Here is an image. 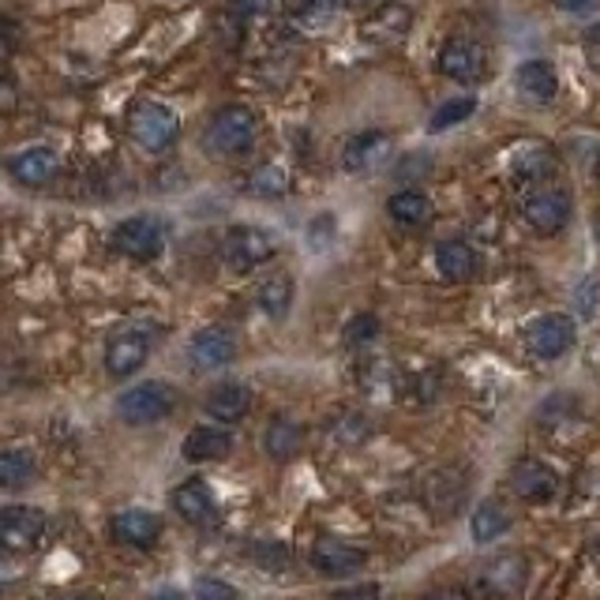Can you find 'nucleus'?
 Returning <instances> with one entry per match:
<instances>
[{
    "label": "nucleus",
    "mask_w": 600,
    "mask_h": 600,
    "mask_svg": "<svg viewBox=\"0 0 600 600\" xmlns=\"http://www.w3.org/2000/svg\"><path fill=\"white\" fill-rule=\"evenodd\" d=\"M330 230H335V222H330V214H323V218H319V222H316V225H312V230H308V236H312V244H316V248H323V244H327V236H330Z\"/></svg>",
    "instance_id": "nucleus-40"
},
{
    "label": "nucleus",
    "mask_w": 600,
    "mask_h": 600,
    "mask_svg": "<svg viewBox=\"0 0 600 600\" xmlns=\"http://www.w3.org/2000/svg\"><path fill=\"white\" fill-rule=\"evenodd\" d=\"M510 488L526 503H548V499H556L559 477H556V470L540 459H518L510 470Z\"/></svg>",
    "instance_id": "nucleus-13"
},
{
    "label": "nucleus",
    "mask_w": 600,
    "mask_h": 600,
    "mask_svg": "<svg viewBox=\"0 0 600 600\" xmlns=\"http://www.w3.org/2000/svg\"><path fill=\"white\" fill-rule=\"evenodd\" d=\"M236 8H241V12H260V8L266 4V0H233Z\"/></svg>",
    "instance_id": "nucleus-44"
},
{
    "label": "nucleus",
    "mask_w": 600,
    "mask_h": 600,
    "mask_svg": "<svg viewBox=\"0 0 600 600\" xmlns=\"http://www.w3.org/2000/svg\"><path fill=\"white\" fill-rule=\"evenodd\" d=\"M173 409H177V390L169 383H161V379L136 383L117 398V417H120V421H128V424H136V428L166 421Z\"/></svg>",
    "instance_id": "nucleus-2"
},
{
    "label": "nucleus",
    "mask_w": 600,
    "mask_h": 600,
    "mask_svg": "<svg viewBox=\"0 0 600 600\" xmlns=\"http://www.w3.org/2000/svg\"><path fill=\"white\" fill-rule=\"evenodd\" d=\"M180 454H185V462H222L233 454V435L225 432V428H192V432L185 435V443H180Z\"/></svg>",
    "instance_id": "nucleus-19"
},
{
    "label": "nucleus",
    "mask_w": 600,
    "mask_h": 600,
    "mask_svg": "<svg viewBox=\"0 0 600 600\" xmlns=\"http://www.w3.org/2000/svg\"><path fill=\"white\" fill-rule=\"evenodd\" d=\"M593 230H597V241H600V211H597V222H593Z\"/></svg>",
    "instance_id": "nucleus-47"
},
{
    "label": "nucleus",
    "mask_w": 600,
    "mask_h": 600,
    "mask_svg": "<svg viewBox=\"0 0 600 600\" xmlns=\"http://www.w3.org/2000/svg\"><path fill=\"white\" fill-rule=\"evenodd\" d=\"M387 158H390V136L387 131H376V128L357 131V136L341 147V166H346L349 173H371V169Z\"/></svg>",
    "instance_id": "nucleus-17"
},
{
    "label": "nucleus",
    "mask_w": 600,
    "mask_h": 600,
    "mask_svg": "<svg viewBox=\"0 0 600 600\" xmlns=\"http://www.w3.org/2000/svg\"><path fill=\"white\" fill-rule=\"evenodd\" d=\"M335 435L341 443H360V440H368V435H371V424L360 413H346V417H338Z\"/></svg>",
    "instance_id": "nucleus-34"
},
{
    "label": "nucleus",
    "mask_w": 600,
    "mask_h": 600,
    "mask_svg": "<svg viewBox=\"0 0 600 600\" xmlns=\"http://www.w3.org/2000/svg\"><path fill=\"white\" fill-rule=\"evenodd\" d=\"M113 248H117L120 255H128V260H139V263L158 260L161 248H166V230H161L158 218L136 214L113 230Z\"/></svg>",
    "instance_id": "nucleus-7"
},
{
    "label": "nucleus",
    "mask_w": 600,
    "mask_h": 600,
    "mask_svg": "<svg viewBox=\"0 0 600 600\" xmlns=\"http://www.w3.org/2000/svg\"><path fill=\"white\" fill-rule=\"evenodd\" d=\"M248 196H260V199H278L290 192V177H285L282 166H274V161H266V166L252 169V177H248Z\"/></svg>",
    "instance_id": "nucleus-30"
},
{
    "label": "nucleus",
    "mask_w": 600,
    "mask_h": 600,
    "mask_svg": "<svg viewBox=\"0 0 600 600\" xmlns=\"http://www.w3.org/2000/svg\"><path fill=\"white\" fill-rule=\"evenodd\" d=\"M113 540L128 548H155L161 537V518L143 507H128L113 514Z\"/></svg>",
    "instance_id": "nucleus-14"
},
{
    "label": "nucleus",
    "mask_w": 600,
    "mask_h": 600,
    "mask_svg": "<svg viewBox=\"0 0 600 600\" xmlns=\"http://www.w3.org/2000/svg\"><path fill=\"white\" fill-rule=\"evenodd\" d=\"M128 131H131V139H136L143 150H150V155H161V150H169L177 143L180 120H177V113L169 109V106H161V102H143V106L131 109Z\"/></svg>",
    "instance_id": "nucleus-4"
},
{
    "label": "nucleus",
    "mask_w": 600,
    "mask_h": 600,
    "mask_svg": "<svg viewBox=\"0 0 600 600\" xmlns=\"http://www.w3.org/2000/svg\"><path fill=\"white\" fill-rule=\"evenodd\" d=\"M45 533V514L34 507H4L0 510V548L31 551Z\"/></svg>",
    "instance_id": "nucleus-12"
},
{
    "label": "nucleus",
    "mask_w": 600,
    "mask_h": 600,
    "mask_svg": "<svg viewBox=\"0 0 600 600\" xmlns=\"http://www.w3.org/2000/svg\"><path fill=\"white\" fill-rule=\"evenodd\" d=\"M252 409V390L244 383H218L211 394H207V413L214 417L218 424H236L241 417Z\"/></svg>",
    "instance_id": "nucleus-23"
},
{
    "label": "nucleus",
    "mask_w": 600,
    "mask_h": 600,
    "mask_svg": "<svg viewBox=\"0 0 600 600\" xmlns=\"http://www.w3.org/2000/svg\"><path fill=\"white\" fill-rule=\"evenodd\" d=\"M330 600H383V593H379V586H354V589H341V593H335Z\"/></svg>",
    "instance_id": "nucleus-38"
},
{
    "label": "nucleus",
    "mask_w": 600,
    "mask_h": 600,
    "mask_svg": "<svg viewBox=\"0 0 600 600\" xmlns=\"http://www.w3.org/2000/svg\"><path fill=\"white\" fill-rule=\"evenodd\" d=\"M597 177H600V166H597Z\"/></svg>",
    "instance_id": "nucleus-48"
},
{
    "label": "nucleus",
    "mask_w": 600,
    "mask_h": 600,
    "mask_svg": "<svg viewBox=\"0 0 600 600\" xmlns=\"http://www.w3.org/2000/svg\"><path fill=\"white\" fill-rule=\"evenodd\" d=\"M559 8H564V12H586V8H593L597 0H556Z\"/></svg>",
    "instance_id": "nucleus-42"
},
{
    "label": "nucleus",
    "mask_w": 600,
    "mask_h": 600,
    "mask_svg": "<svg viewBox=\"0 0 600 600\" xmlns=\"http://www.w3.org/2000/svg\"><path fill=\"white\" fill-rule=\"evenodd\" d=\"M379 319L371 316V312H360V316H354L346 323V330H341V338H346V346H368V341L379 338Z\"/></svg>",
    "instance_id": "nucleus-32"
},
{
    "label": "nucleus",
    "mask_w": 600,
    "mask_h": 600,
    "mask_svg": "<svg viewBox=\"0 0 600 600\" xmlns=\"http://www.w3.org/2000/svg\"><path fill=\"white\" fill-rule=\"evenodd\" d=\"M514 87H518L522 98L529 102H551L559 94V75L548 61H522L518 72H514Z\"/></svg>",
    "instance_id": "nucleus-20"
},
{
    "label": "nucleus",
    "mask_w": 600,
    "mask_h": 600,
    "mask_svg": "<svg viewBox=\"0 0 600 600\" xmlns=\"http://www.w3.org/2000/svg\"><path fill=\"white\" fill-rule=\"evenodd\" d=\"M589 42H600V23L593 27V31H589Z\"/></svg>",
    "instance_id": "nucleus-46"
},
{
    "label": "nucleus",
    "mask_w": 600,
    "mask_h": 600,
    "mask_svg": "<svg viewBox=\"0 0 600 600\" xmlns=\"http://www.w3.org/2000/svg\"><path fill=\"white\" fill-rule=\"evenodd\" d=\"M556 169V155L548 147H522L518 158H514L510 173L514 180H545Z\"/></svg>",
    "instance_id": "nucleus-29"
},
{
    "label": "nucleus",
    "mask_w": 600,
    "mask_h": 600,
    "mask_svg": "<svg viewBox=\"0 0 600 600\" xmlns=\"http://www.w3.org/2000/svg\"><path fill=\"white\" fill-rule=\"evenodd\" d=\"M15 42H19V31H15V23L8 15H0V64L8 61V56L15 53Z\"/></svg>",
    "instance_id": "nucleus-37"
},
{
    "label": "nucleus",
    "mask_w": 600,
    "mask_h": 600,
    "mask_svg": "<svg viewBox=\"0 0 600 600\" xmlns=\"http://www.w3.org/2000/svg\"><path fill=\"white\" fill-rule=\"evenodd\" d=\"M255 143V113L248 106L218 109L203 128V150L211 158H236Z\"/></svg>",
    "instance_id": "nucleus-1"
},
{
    "label": "nucleus",
    "mask_w": 600,
    "mask_h": 600,
    "mask_svg": "<svg viewBox=\"0 0 600 600\" xmlns=\"http://www.w3.org/2000/svg\"><path fill=\"white\" fill-rule=\"evenodd\" d=\"M150 357V341L143 330H124V335L109 338L106 349V368L113 379H128L131 371H139Z\"/></svg>",
    "instance_id": "nucleus-16"
},
{
    "label": "nucleus",
    "mask_w": 600,
    "mask_h": 600,
    "mask_svg": "<svg viewBox=\"0 0 600 600\" xmlns=\"http://www.w3.org/2000/svg\"><path fill=\"white\" fill-rule=\"evenodd\" d=\"M529 578V559L518 556V551H503V556L488 559L477 575V586L481 593L488 597H514Z\"/></svg>",
    "instance_id": "nucleus-9"
},
{
    "label": "nucleus",
    "mask_w": 600,
    "mask_h": 600,
    "mask_svg": "<svg viewBox=\"0 0 600 600\" xmlns=\"http://www.w3.org/2000/svg\"><path fill=\"white\" fill-rule=\"evenodd\" d=\"M56 155L50 147H27L12 158V177L27 188H42L56 177Z\"/></svg>",
    "instance_id": "nucleus-22"
},
{
    "label": "nucleus",
    "mask_w": 600,
    "mask_h": 600,
    "mask_svg": "<svg viewBox=\"0 0 600 600\" xmlns=\"http://www.w3.org/2000/svg\"><path fill=\"white\" fill-rule=\"evenodd\" d=\"M173 510L188 522V526H211L218 518V499H214V492L207 488V481L192 477L173 488Z\"/></svg>",
    "instance_id": "nucleus-15"
},
{
    "label": "nucleus",
    "mask_w": 600,
    "mask_h": 600,
    "mask_svg": "<svg viewBox=\"0 0 600 600\" xmlns=\"http://www.w3.org/2000/svg\"><path fill=\"white\" fill-rule=\"evenodd\" d=\"M470 477H473V470H465V465H443V470H435L424 484L428 510L440 514V518L459 510L462 499H465V484H470Z\"/></svg>",
    "instance_id": "nucleus-11"
},
{
    "label": "nucleus",
    "mask_w": 600,
    "mask_h": 600,
    "mask_svg": "<svg viewBox=\"0 0 600 600\" xmlns=\"http://www.w3.org/2000/svg\"><path fill=\"white\" fill-rule=\"evenodd\" d=\"M192 597H196V600H241V593H236V586H230L225 578H214V575L196 578Z\"/></svg>",
    "instance_id": "nucleus-33"
},
{
    "label": "nucleus",
    "mask_w": 600,
    "mask_h": 600,
    "mask_svg": "<svg viewBox=\"0 0 600 600\" xmlns=\"http://www.w3.org/2000/svg\"><path fill=\"white\" fill-rule=\"evenodd\" d=\"M147 600H188L180 589H158V593H150Z\"/></svg>",
    "instance_id": "nucleus-43"
},
{
    "label": "nucleus",
    "mask_w": 600,
    "mask_h": 600,
    "mask_svg": "<svg viewBox=\"0 0 600 600\" xmlns=\"http://www.w3.org/2000/svg\"><path fill=\"white\" fill-rule=\"evenodd\" d=\"M274 252H278V244H274V236L260 230V225H233L222 241V260L236 274H248L255 271V266H263Z\"/></svg>",
    "instance_id": "nucleus-5"
},
{
    "label": "nucleus",
    "mask_w": 600,
    "mask_h": 600,
    "mask_svg": "<svg viewBox=\"0 0 600 600\" xmlns=\"http://www.w3.org/2000/svg\"><path fill=\"white\" fill-rule=\"evenodd\" d=\"M570 211H575V199L559 185H537L522 199V218H526L529 230L540 236H556L559 230H567Z\"/></svg>",
    "instance_id": "nucleus-3"
},
{
    "label": "nucleus",
    "mask_w": 600,
    "mask_h": 600,
    "mask_svg": "<svg viewBox=\"0 0 600 600\" xmlns=\"http://www.w3.org/2000/svg\"><path fill=\"white\" fill-rule=\"evenodd\" d=\"M473 113H477V98H473V94H462V98H446L443 106L432 113L428 128H432V131H446V128H454V124L470 120Z\"/></svg>",
    "instance_id": "nucleus-31"
},
{
    "label": "nucleus",
    "mask_w": 600,
    "mask_h": 600,
    "mask_svg": "<svg viewBox=\"0 0 600 600\" xmlns=\"http://www.w3.org/2000/svg\"><path fill=\"white\" fill-rule=\"evenodd\" d=\"M192 360L199 368H225L236 357V338L225 327H203L192 338Z\"/></svg>",
    "instance_id": "nucleus-21"
},
{
    "label": "nucleus",
    "mask_w": 600,
    "mask_h": 600,
    "mask_svg": "<svg viewBox=\"0 0 600 600\" xmlns=\"http://www.w3.org/2000/svg\"><path fill=\"white\" fill-rule=\"evenodd\" d=\"M304 446V428L290 417H274L263 432V451L271 454L274 462H290L297 459V451Z\"/></svg>",
    "instance_id": "nucleus-25"
},
{
    "label": "nucleus",
    "mask_w": 600,
    "mask_h": 600,
    "mask_svg": "<svg viewBox=\"0 0 600 600\" xmlns=\"http://www.w3.org/2000/svg\"><path fill=\"white\" fill-rule=\"evenodd\" d=\"M255 301H260L263 316L285 319V316H290V308H293V278H290V274H271V278L260 285Z\"/></svg>",
    "instance_id": "nucleus-27"
},
{
    "label": "nucleus",
    "mask_w": 600,
    "mask_h": 600,
    "mask_svg": "<svg viewBox=\"0 0 600 600\" xmlns=\"http://www.w3.org/2000/svg\"><path fill=\"white\" fill-rule=\"evenodd\" d=\"M387 214L406 230H421V225L432 222V199L417 192V188H402V192L387 199Z\"/></svg>",
    "instance_id": "nucleus-24"
},
{
    "label": "nucleus",
    "mask_w": 600,
    "mask_h": 600,
    "mask_svg": "<svg viewBox=\"0 0 600 600\" xmlns=\"http://www.w3.org/2000/svg\"><path fill=\"white\" fill-rule=\"evenodd\" d=\"M578 327L567 312H548V316L533 319L526 327V349L540 360H559L575 349Z\"/></svg>",
    "instance_id": "nucleus-6"
},
{
    "label": "nucleus",
    "mask_w": 600,
    "mask_h": 600,
    "mask_svg": "<svg viewBox=\"0 0 600 600\" xmlns=\"http://www.w3.org/2000/svg\"><path fill=\"white\" fill-rule=\"evenodd\" d=\"M31 481H34L31 451H19V446L0 451V488H23V484H31Z\"/></svg>",
    "instance_id": "nucleus-28"
},
{
    "label": "nucleus",
    "mask_w": 600,
    "mask_h": 600,
    "mask_svg": "<svg viewBox=\"0 0 600 600\" xmlns=\"http://www.w3.org/2000/svg\"><path fill=\"white\" fill-rule=\"evenodd\" d=\"M312 567L327 578H346L368 567V551L338 537H319L316 545H312Z\"/></svg>",
    "instance_id": "nucleus-10"
},
{
    "label": "nucleus",
    "mask_w": 600,
    "mask_h": 600,
    "mask_svg": "<svg viewBox=\"0 0 600 600\" xmlns=\"http://www.w3.org/2000/svg\"><path fill=\"white\" fill-rule=\"evenodd\" d=\"M285 12L297 15V19H316L330 12V0H282Z\"/></svg>",
    "instance_id": "nucleus-36"
},
{
    "label": "nucleus",
    "mask_w": 600,
    "mask_h": 600,
    "mask_svg": "<svg viewBox=\"0 0 600 600\" xmlns=\"http://www.w3.org/2000/svg\"><path fill=\"white\" fill-rule=\"evenodd\" d=\"M435 271H440L446 282H473L481 274L477 248H473L470 241L451 236V241H443L440 248H435Z\"/></svg>",
    "instance_id": "nucleus-18"
},
{
    "label": "nucleus",
    "mask_w": 600,
    "mask_h": 600,
    "mask_svg": "<svg viewBox=\"0 0 600 600\" xmlns=\"http://www.w3.org/2000/svg\"><path fill=\"white\" fill-rule=\"evenodd\" d=\"M421 600H470V589H462V586H443V589H432V593H424Z\"/></svg>",
    "instance_id": "nucleus-39"
},
{
    "label": "nucleus",
    "mask_w": 600,
    "mask_h": 600,
    "mask_svg": "<svg viewBox=\"0 0 600 600\" xmlns=\"http://www.w3.org/2000/svg\"><path fill=\"white\" fill-rule=\"evenodd\" d=\"M435 69L454 83H481L484 72H488V53L481 50V42L459 34L451 42H443L440 56H435Z\"/></svg>",
    "instance_id": "nucleus-8"
},
{
    "label": "nucleus",
    "mask_w": 600,
    "mask_h": 600,
    "mask_svg": "<svg viewBox=\"0 0 600 600\" xmlns=\"http://www.w3.org/2000/svg\"><path fill=\"white\" fill-rule=\"evenodd\" d=\"M19 102V94L12 87V80H0V113H12Z\"/></svg>",
    "instance_id": "nucleus-41"
},
{
    "label": "nucleus",
    "mask_w": 600,
    "mask_h": 600,
    "mask_svg": "<svg viewBox=\"0 0 600 600\" xmlns=\"http://www.w3.org/2000/svg\"><path fill=\"white\" fill-rule=\"evenodd\" d=\"M252 559L266 570H282V567H290L293 556L285 545H252Z\"/></svg>",
    "instance_id": "nucleus-35"
},
{
    "label": "nucleus",
    "mask_w": 600,
    "mask_h": 600,
    "mask_svg": "<svg viewBox=\"0 0 600 600\" xmlns=\"http://www.w3.org/2000/svg\"><path fill=\"white\" fill-rule=\"evenodd\" d=\"M470 529L473 537H477V545H492V540H499L503 533L510 529V514L499 499H484L481 507L470 514Z\"/></svg>",
    "instance_id": "nucleus-26"
},
{
    "label": "nucleus",
    "mask_w": 600,
    "mask_h": 600,
    "mask_svg": "<svg viewBox=\"0 0 600 600\" xmlns=\"http://www.w3.org/2000/svg\"><path fill=\"white\" fill-rule=\"evenodd\" d=\"M346 8H371V4H379V0H341Z\"/></svg>",
    "instance_id": "nucleus-45"
}]
</instances>
